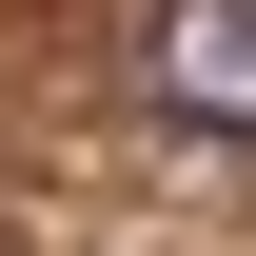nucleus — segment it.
I'll list each match as a JSON object with an SVG mask.
<instances>
[{
	"label": "nucleus",
	"instance_id": "f257e3e1",
	"mask_svg": "<svg viewBox=\"0 0 256 256\" xmlns=\"http://www.w3.org/2000/svg\"><path fill=\"white\" fill-rule=\"evenodd\" d=\"M138 79H158V118L256 138V0H158L138 20Z\"/></svg>",
	"mask_w": 256,
	"mask_h": 256
}]
</instances>
